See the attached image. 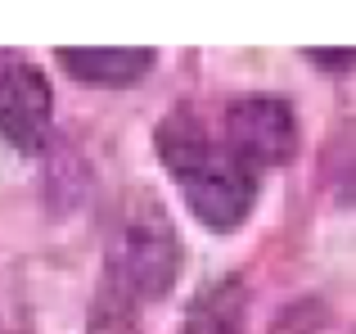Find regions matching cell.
Wrapping results in <instances>:
<instances>
[{
  "mask_svg": "<svg viewBox=\"0 0 356 334\" xmlns=\"http://www.w3.org/2000/svg\"><path fill=\"white\" fill-rule=\"evenodd\" d=\"M239 326H243L239 280H221L194 299V308L181 321V334H239Z\"/></svg>",
  "mask_w": 356,
  "mask_h": 334,
  "instance_id": "6",
  "label": "cell"
},
{
  "mask_svg": "<svg viewBox=\"0 0 356 334\" xmlns=\"http://www.w3.org/2000/svg\"><path fill=\"white\" fill-rule=\"evenodd\" d=\"M59 63L72 77L90 81V86H131L154 68V50H136V45H77V50H59Z\"/></svg>",
  "mask_w": 356,
  "mask_h": 334,
  "instance_id": "5",
  "label": "cell"
},
{
  "mask_svg": "<svg viewBox=\"0 0 356 334\" xmlns=\"http://www.w3.org/2000/svg\"><path fill=\"white\" fill-rule=\"evenodd\" d=\"M176 267H181V248H176L172 221L154 199H131L113 230V248H108V299H113V317L136 303H154L172 289Z\"/></svg>",
  "mask_w": 356,
  "mask_h": 334,
  "instance_id": "2",
  "label": "cell"
},
{
  "mask_svg": "<svg viewBox=\"0 0 356 334\" xmlns=\"http://www.w3.org/2000/svg\"><path fill=\"white\" fill-rule=\"evenodd\" d=\"M158 159L181 185L190 212L208 230H235L252 212L257 199V172L230 154L226 141H212L208 127L194 113L176 109L158 127Z\"/></svg>",
  "mask_w": 356,
  "mask_h": 334,
  "instance_id": "1",
  "label": "cell"
},
{
  "mask_svg": "<svg viewBox=\"0 0 356 334\" xmlns=\"http://www.w3.org/2000/svg\"><path fill=\"white\" fill-rule=\"evenodd\" d=\"M0 136L23 154H36L50 136V86L14 54H0Z\"/></svg>",
  "mask_w": 356,
  "mask_h": 334,
  "instance_id": "4",
  "label": "cell"
},
{
  "mask_svg": "<svg viewBox=\"0 0 356 334\" xmlns=\"http://www.w3.org/2000/svg\"><path fill=\"white\" fill-rule=\"evenodd\" d=\"M226 145L230 154L261 172V167H275L293 154L298 145V122L293 109L275 95H243L226 109Z\"/></svg>",
  "mask_w": 356,
  "mask_h": 334,
  "instance_id": "3",
  "label": "cell"
},
{
  "mask_svg": "<svg viewBox=\"0 0 356 334\" xmlns=\"http://www.w3.org/2000/svg\"><path fill=\"white\" fill-rule=\"evenodd\" d=\"M307 59L321 63V68H352L356 50H307Z\"/></svg>",
  "mask_w": 356,
  "mask_h": 334,
  "instance_id": "7",
  "label": "cell"
}]
</instances>
